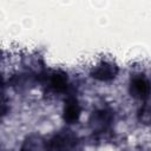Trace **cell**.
Returning <instances> with one entry per match:
<instances>
[{
    "label": "cell",
    "instance_id": "1",
    "mask_svg": "<svg viewBox=\"0 0 151 151\" xmlns=\"http://www.w3.org/2000/svg\"><path fill=\"white\" fill-rule=\"evenodd\" d=\"M117 73H118V67L113 63L100 61L92 68L91 77L99 81H110L116 78Z\"/></svg>",
    "mask_w": 151,
    "mask_h": 151
},
{
    "label": "cell",
    "instance_id": "2",
    "mask_svg": "<svg viewBox=\"0 0 151 151\" xmlns=\"http://www.w3.org/2000/svg\"><path fill=\"white\" fill-rule=\"evenodd\" d=\"M130 93L134 98L146 99L151 93V84L144 76H134L130 83Z\"/></svg>",
    "mask_w": 151,
    "mask_h": 151
},
{
    "label": "cell",
    "instance_id": "3",
    "mask_svg": "<svg viewBox=\"0 0 151 151\" xmlns=\"http://www.w3.org/2000/svg\"><path fill=\"white\" fill-rule=\"evenodd\" d=\"M80 112H81L80 105L78 104L77 99H74V98L67 99L64 105V110H63L64 120L67 122L68 124H74L76 122H78V119L80 117Z\"/></svg>",
    "mask_w": 151,
    "mask_h": 151
},
{
    "label": "cell",
    "instance_id": "4",
    "mask_svg": "<svg viewBox=\"0 0 151 151\" xmlns=\"http://www.w3.org/2000/svg\"><path fill=\"white\" fill-rule=\"evenodd\" d=\"M72 137L70 134H57L47 144V151H65L72 145Z\"/></svg>",
    "mask_w": 151,
    "mask_h": 151
},
{
    "label": "cell",
    "instance_id": "5",
    "mask_svg": "<svg viewBox=\"0 0 151 151\" xmlns=\"http://www.w3.org/2000/svg\"><path fill=\"white\" fill-rule=\"evenodd\" d=\"M67 84H68L67 76L64 72L57 71L53 72L50 77V86L55 92H64L67 87Z\"/></svg>",
    "mask_w": 151,
    "mask_h": 151
}]
</instances>
